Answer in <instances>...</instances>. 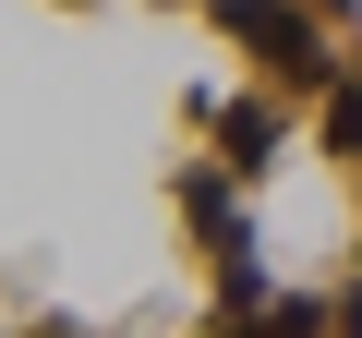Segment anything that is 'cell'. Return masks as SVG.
<instances>
[{
    "mask_svg": "<svg viewBox=\"0 0 362 338\" xmlns=\"http://www.w3.org/2000/svg\"><path fill=\"white\" fill-rule=\"evenodd\" d=\"M230 37H242V49L278 73V85H338V73H350V61H338L314 25L290 13V0H230Z\"/></svg>",
    "mask_w": 362,
    "mask_h": 338,
    "instance_id": "6da1fadb",
    "label": "cell"
},
{
    "mask_svg": "<svg viewBox=\"0 0 362 338\" xmlns=\"http://www.w3.org/2000/svg\"><path fill=\"white\" fill-rule=\"evenodd\" d=\"M218 133H230V169H278V145H290V121H278V97H242V109H218Z\"/></svg>",
    "mask_w": 362,
    "mask_h": 338,
    "instance_id": "7a4b0ae2",
    "label": "cell"
},
{
    "mask_svg": "<svg viewBox=\"0 0 362 338\" xmlns=\"http://www.w3.org/2000/svg\"><path fill=\"white\" fill-rule=\"evenodd\" d=\"M326 145H338V157H362V85H350V73L326 85Z\"/></svg>",
    "mask_w": 362,
    "mask_h": 338,
    "instance_id": "3957f363",
    "label": "cell"
}]
</instances>
